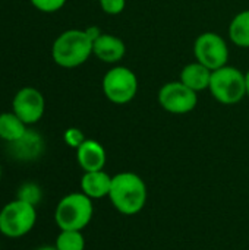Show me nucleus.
<instances>
[{"instance_id":"nucleus-1","label":"nucleus","mask_w":249,"mask_h":250,"mask_svg":"<svg viewBox=\"0 0 249 250\" xmlns=\"http://www.w3.org/2000/svg\"><path fill=\"white\" fill-rule=\"evenodd\" d=\"M148 199V189L141 176L132 171H120L112 177L109 201L122 215L139 214Z\"/></svg>"},{"instance_id":"nucleus-2","label":"nucleus","mask_w":249,"mask_h":250,"mask_svg":"<svg viewBox=\"0 0 249 250\" xmlns=\"http://www.w3.org/2000/svg\"><path fill=\"white\" fill-rule=\"evenodd\" d=\"M92 42L87 29H68L54 40L51 57L60 67H78L92 56Z\"/></svg>"},{"instance_id":"nucleus-3","label":"nucleus","mask_w":249,"mask_h":250,"mask_svg":"<svg viewBox=\"0 0 249 250\" xmlns=\"http://www.w3.org/2000/svg\"><path fill=\"white\" fill-rule=\"evenodd\" d=\"M94 217L92 199L79 192H72L63 196L54 209V223L59 230L82 231Z\"/></svg>"},{"instance_id":"nucleus-4","label":"nucleus","mask_w":249,"mask_h":250,"mask_svg":"<svg viewBox=\"0 0 249 250\" xmlns=\"http://www.w3.org/2000/svg\"><path fill=\"white\" fill-rule=\"evenodd\" d=\"M213 98L223 105H235L247 97L245 73L235 66H223L213 70L210 86Z\"/></svg>"},{"instance_id":"nucleus-5","label":"nucleus","mask_w":249,"mask_h":250,"mask_svg":"<svg viewBox=\"0 0 249 250\" xmlns=\"http://www.w3.org/2000/svg\"><path fill=\"white\" fill-rule=\"evenodd\" d=\"M37 223V207L13 199L0 209V233L7 239H21L32 231Z\"/></svg>"},{"instance_id":"nucleus-6","label":"nucleus","mask_w":249,"mask_h":250,"mask_svg":"<svg viewBox=\"0 0 249 250\" xmlns=\"http://www.w3.org/2000/svg\"><path fill=\"white\" fill-rule=\"evenodd\" d=\"M101 88L104 97L110 103L125 105L129 104L138 94V78L132 69L116 64L104 73Z\"/></svg>"},{"instance_id":"nucleus-7","label":"nucleus","mask_w":249,"mask_h":250,"mask_svg":"<svg viewBox=\"0 0 249 250\" xmlns=\"http://www.w3.org/2000/svg\"><path fill=\"white\" fill-rule=\"evenodd\" d=\"M195 60L208 67L210 70L220 69L229 62V47L226 40L213 31L203 32L194 42Z\"/></svg>"},{"instance_id":"nucleus-8","label":"nucleus","mask_w":249,"mask_h":250,"mask_svg":"<svg viewBox=\"0 0 249 250\" xmlns=\"http://www.w3.org/2000/svg\"><path fill=\"white\" fill-rule=\"evenodd\" d=\"M160 107L170 114L191 113L198 104V92L188 88L181 81L164 83L157 95Z\"/></svg>"},{"instance_id":"nucleus-9","label":"nucleus","mask_w":249,"mask_h":250,"mask_svg":"<svg viewBox=\"0 0 249 250\" xmlns=\"http://www.w3.org/2000/svg\"><path fill=\"white\" fill-rule=\"evenodd\" d=\"M12 111L26 126L35 125L44 116L45 100L38 89L32 86H25L15 94L12 101Z\"/></svg>"},{"instance_id":"nucleus-10","label":"nucleus","mask_w":249,"mask_h":250,"mask_svg":"<svg viewBox=\"0 0 249 250\" xmlns=\"http://www.w3.org/2000/svg\"><path fill=\"white\" fill-rule=\"evenodd\" d=\"M92 54L103 63L117 64L126 54V45L119 37L101 32L92 42Z\"/></svg>"},{"instance_id":"nucleus-11","label":"nucleus","mask_w":249,"mask_h":250,"mask_svg":"<svg viewBox=\"0 0 249 250\" xmlns=\"http://www.w3.org/2000/svg\"><path fill=\"white\" fill-rule=\"evenodd\" d=\"M76 161L84 173L104 170L107 163V152L98 141L85 139L76 149Z\"/></svg>"},{"instance_id":"nucleus-12","label":"nucleus","mask_w":249,"mask_h":250,"mask_svg":"<svg viewBox=\"0 0 249 250\" xmlns=\"http://www.w3.org/2000/svg\"><path fill=\"white\" fill-rule=\"evenodd\" d=\"M9 149L13 158L19 161H34L44 152V139L35 130H26L25 135L9 144Z\"/></svg>"},{"instance_id":"nucleus-13","label":"nucleus","mask_w":249,"mask_h":250,"mask_svg":"<svg viewBox=\"0 0 249 250\" xmlns=\"http://www.w3.org/2000/svg\"><path fill=\"white\" fill-rule=\"evenodd\" d=\"M112 177L113 176H110L104 170L85 171L81 177V192L92 201L109 198Z\"/></svg>"},{"instance_id":"nucleus-14","label":"nucleus","mask_w":249,"mask_h":250,"mask_svg":"<svg viewBox=\"0 0 249 250\" xmlns=\"http://www.w3.org/2000/svg\"><path fill=\"white\" fill-rule=\"evenodd\" d=\"M211 73H213V70H210L208 67H205L204 64H201L200 62L195 60V62L183 66L179 81L182 83H185L188 88H191L192 91L201 92V91L208 89Z\"/></svg>"},{"instance_id":"nucleus-15","label":"nucleus","mask_w":249,"mask_h":250,"mask_svg":"<svg viewBox=\"0 0 249 250\" xmlns=\"http://www.w3.org/2000/svg\"><path fill=\"white\" fill-rule=\"evenodd\" d=\"M26 130V125L13 111L0 114V139H3L4 142L12 144L21 139Z\"/></svg>"},{"instance_id":"nucleus-16","label":"nucleus","mask_w":249,"mask_h":250,"mask_svg":"<svg viewBox=\"0 0 249 250\" xmlns=\"http://www.w3.org/2000/svg\"><path fill=\"white\" fill-rule=\"evenodd\" d=\"M229 38L239 48H249V9L239 12L229 23Z\"/></svg>"},{"instance_id":"nucleus-17","label":"nucleus","mask_w":249,"mask_h":250,"mask_svg":"<svg viewBox=\"0 0 249 250\" xmlns=\"http://www.w3.org/2000/svg\"><path fill=\"white\" fill-rule=\"evenodd\" d=\"M54 248L57 250H85V237L78 230H60Z\"/></svg>"},{"instance_id":"nucleus-18","label":"nucleus","mask_w":249,"mask_h":250,"mask_svg":"<svg viewBox=\"0 0 249 250\" xmlns=\"http://www.w3.org/2000/svg\"><path fill=\"white\" fill-rule=\"evenodd\" d=\"M43 198V190L38 185L32 183V182H28V183H23L21 185V188L18 189V195H16V199H21L23 202H28L34 207H37L40 204Z\"/></svg>"},{"instance_id":"nucleus-19","label":"nucleus","mask_w":249,"mask_h":250,"mask_svg":"<svg viewBox=\"0 0 249 250\" xmlns=\"http://www.w3.org/2000/svg\"><path fill=\"white\" fill-rule=\"evenodd\" d=\"M29 1L37 10L44 13H54L66 4V0H29Z\"/></svg>"},{"instance_id":"nucleus-20","label":"nucleus","mask_w":249,"mask_h":250,"mask_svg":"<svg viewBox=\"0 0 249 250\" xmlns=\"http://www.w3.org/2000/svg\"><path fill=\"white\" fill-rule=\"evenodd\" d=\"M63 139H65V144L68 146H70L73 149H78L87 138H85V135H84V132L81 129H78V127H69L63 133Z\"/></svg>"},{"instance_id":"nucleus-21","label":"nucleus","mask_w":249,"mask_h":250,"mask_svg":"<svg viewBox=\"0 0 249 250\" xmlns=\"http://www.w3.org/2000/svg\"><path fill=\"white\" fill-rule=\"evenodd\" d=\"M98 3L101 10L110 16L120 15L126 7V0H98Z\"/></svg>"},{"instance_id":"nucleus-22","label":"nucleus","mask_w":249,"mask_h":250,"mask_svg":"<svg viewBox=\"0 0 249 250\" xmlns=\"http://www.w3.org/2000/svg\"><path fill=\"white\" fill-rule=\"evenodd\" d=\"M245 81H247V95L249 97V70L245 73Z\"/></svg>"},{"instance_id":"nucleus-23","label":"nucleus","mask_w":249,"mask_h":250,"mask_svg":"<svg viewBox=\"0 0 249 250\" xmlns=\"http://www.w3.org/2000/svg\"><path fill=\"white\" fill-rule=\"evenodd\" d=\"M35 250H57L54 246H43V248H38Z\"/></svg>"},{"instance_id":"nucleus-24","label":"nucleus","mask_w":249,"mask_h":250,"mask_svg":"<svg viewBox=\"0 0 249 250\" xmlns=\"http://www.w3.org/2000/svg\"><path fill=\"white\" fill-rule=\"evenodd\" d=\"M0 179H1V164H0Z\"/></svg>"},{"instance_id":"nucleus-25","label":"nucleus","mask_w":249,"mask_h":250,"mask_svg":"<svg viewBox=\"0 0 249 250\" xmlns=\"http://www.w3.org/2000/svg\"><path fill=\"white\" fill-rule=\"evenodd\" d=\"M97 1H98V0H97Z\"/></svg>"}]
</instances>
